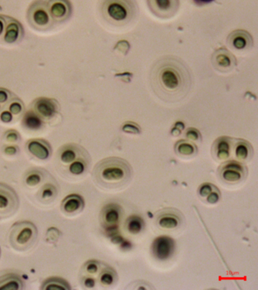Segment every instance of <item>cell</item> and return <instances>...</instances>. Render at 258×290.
Here are the masks:
<instances>
[{
	"mask_svg": "<svg viewBox=\"0 0 258 290\" xmlns=\"http://www.w3.org/2000/svg\"><path fill=\"white\" fill-rule=\"evenodd\" d=\"M151 88L161 101L169 104L182 101L190 92L192 78L187 65L172 55L155 62L149 74Z\"/></svg>",
	"mask_w": 258,
	"mask_h": 290,
	"instance_id": "obj_1",
	"label": "cell"
},
{
	"mask_svg": "<svg viewBox=\"0 0 258 290\" xmlns=\"http://www.w3.org/2000/svg\"><path fill=\"white\" fill-rule=\"evenodd\" d=\"M93 178L102 188L114 190L126 187L132 179V169L129 163L120 157H108L96 164Z\"/></svg>",
	"mask_w": 258,
	"mask_h": 290,
	"instance_id": "obj_2",
	"label": "cell"
},
{
	"mask_svg": "<svg viewBox=\"0 0 258 290\" xmlns=\"http://www.w3.org/2000/svg\"><path fill=\"white\" fill-rule=\"evenodd\" d=\"M99 10L107 23L116 27L129 24L139 15L136 0H100Z\"/></svg>",
	"mask_w": 258,
	"mask_h": 290,
	"instance_id": "obj_3",
	"label": "cell"
},
{
	"mask_svg": "<svg viewBox=\"0 0 258 290\" xmlns=\"http://www.w3.org/2000/svg\"><path fill=\"white\" fill-rule=\"evenodd\" d=\"M36 226L30 221H20L12 225L9 234V241L14 249L25 251L33 246L37 239Z\"/></svg>",
	"mask_w": 258,
	"mask_h": 290,
	"instance_id": "obj_4",
	"label": "cell"
},
{
	"mask_svg": "<svg viewBox=\"0 0 258 290\" xmlns=\"http://www.w3.org/2000/svg\"><path fill=\"white\" fill-rule=\"evenodd\" d=\"M26 18L30 26L37 30H48L55 23L44 0H34L31 2L26 12Z\"/></svg>",
	"mask_w": 258,
	"mask_h": 290,
	"instance_id": "obj_5",
	"label": "cell"
},
{
	"mask_svg": "<svg viewBox=\"0 0 258 290\" xmlns=\"http://www.w3.org/2000/svg\"><path fill=\"white\" fill-rule=\"evenodd\" d=\"M247 175V169L238 160H228L223 163L218 169L220 179L229 185L243 181Z\"/></svg>",
	"mask_w": 258,
	"mask_h": 290,
	"instance_id": "obj_6",
	"label": "cell"
},
{
	"mask_svg": "<svg viewBox=\"0 0 258 290\" xmlns=\"http://www.w3.org/2000/svg\"><path fill=\"white\" fill-rule=\"evenodd\" d=\"M19 199L13 188L0 183V218H8L19 209Z\"/></svg>",
	"mask_w": 258,
	"mask_h": 290,
	"instance_id": "obj_7",
	"label": "cell"
},
{
	"mask_svg": "<svg viewBox=\"0 0 258 290\" xmlns=\"http://www.w3.org/2000/svg\"><path fill=\"white\" fill-rule=\"evenodd\" d=\"M149 10L161 19H169L177 14L180 8V0H147Z\"/></svg>",
	"mask_w": 258,
	"mask_h": 290,
	"instance_id": "obj_8",
	"label": "cell"
},
{
	"mask_svg": "<svg viewBox=\"0 0 258 290\" xmlns=\"http://www.w3.org/2000/svg\"><path fill=\"white\" fill-rule=\"evenodd\" d=\"M211 64L216 71L227 73L236 67L237 59L232 52L223 47L213 51L211 56Z\"/></svg>",
	"mask_w": 258,
	"mask_h": 290,
	"instance_id": "obj_9",
	"label": "cell"
},
{
	"mask_svg": "<svg viewBox=\"0 0 258 290\" xmlns=\"http://www.w3.org/2000/svg\"><path fill=\"white\" fill-rule=\"evenodd\" d=\"M50 16L55 23L65 22L73 11L70 0H44Z\"/></svg>",
	"mask_w": 258,
	"mask_h": 290,
	"instance_id": "obj_10",
	"label": "cell"
},
{
	"mask_svg": "<svg viewBox=\"0 0 258 290\" xmlns=\"http://www.w3.org/2000/svg\"><path fill=\"white\" fill-rule=\"evenodd\" d=\"M122 216V210L119 205L111 203L103 208L101 213L102 224L106 231L112 233L118 228Z\"/></svg>",
	"mask_w": 258,
	"mask_h": 290,
	"instance_id": "obj_11",
	"label": "cell"
},
{
	"mask_svg": "<svg viewBox=\"0 0 258 290\" xmlns=\"http://www.w3.org/2000/svg\"><path fill=\"white\" fill-rule=\"evenodd\" d=\"M175 242L167 236L157 237L153 243L152 250L153 255L158 260L165 261L170 259L174 254Z\"/></svg>",
	"mask_w": 258,
	"mask_h": 290,
	"instance_id": "obj_12",
	"label": "cell"
},
{
	"mask_svg": "<svg viewBox=\"0 0 258 290\" xmlns=\"http://www.w3.org/2000/svg\"><path fill=\"white\" fill-rule=\"evenodd\" d=\"M227 41L230 47L237 51L250 49L254 45L252 35L244 30H234L229 35Z\"/></svg>",
	"mask_w": 258,
	"mask_h": 290,
	"instance_id": "obj_13",
	"label": "cell"
},
{
	"mask_svg": "<svg viewBox=\"0 0 258 290\" xmlns=\"http://www.w3.org/2000/svg\"><path fill=\"white\" fill-rule=\"evenodd\" d=\"M234 140L227 136L218 138L212 146V155L217 161H227L233 149Z\"/></svg>",
	"mask_w": 258,
	"mask_h": 290,
	"instance_id": "obj_14",
	"label": "cell"
},
{
	"mask_svg": "<svg viewBox=\"0 0 258 290\" xmlns=\"http://www.w3.org/2000/svg\"><path fill=\"white\" fill-rule=\"evenodd\" d=\"M26 148L35 157L47 160L51 155V147L48 142L43 139H31L26 143Z\"/></svg>",
	"mask_w": 258,
	"mask_h": 290,
	"instance_id": "obj_15",
	"label": "cell"
},
{
	"mask_svg": "<svg viewBox=\"0 0 258 290\" xmlns=\"http://www.w3.org/2000/svg\"><path fill=\"white\" fill-rule=\"evenodd\" d=\"M34 108L39 115L45 118H51L56 114L58 106L55 100L42 97L34 101Z\"/></svg>",
	"mask_w": 258,
	"mask_h": 290,
	"instance_id": "obj_16",
	"label": "cell"
},
{
	"mask_svg": "<svg viewBox=\"0 0 258 290\" xmlns=\"http://www.w3.org/2000/svg\"><path fill=\"white\" fill-rule=\"evenodd\" d=\"M233 153L236 160L241 163H246L253 155V148L250 143L243 139L234 140Z\"/></svg>",
	"mask_w": 258,
	"mask_h": 290,
	"instance_id": "obj_17",
	"label": "cell"
},
{
	"mask_svg": "<svg viewBox=\"0 0 258 290\" xmlns=\"http://www.w3.org/2000/svg\"><path fill=\"white\" fill-rule=\"evenodd\" d=\"M8 23L5 26V33L4 35V40L7 43H15L19 40L23 28L22 24L14 18L5 16Z\"/></svg>",
	"mask_w": 258,
	"mask_h": 290,
	"instance_id": "obj_18",
	"label": "cell"
},
{
	"mask_svg": "<svg viewBox=\"0 0 258 290\" xmlns=\"http://www.w3.org/2000/svg\"><path fill=\"white\" fill-rule=\"evenodd\" d=\"M84 207V200L78 194H71L66 196L61 203V208L67 213L80 212Z\"/></svg>",
	"mask_w": 258,
	"mask_h": 290,
	"instance_id": "obj_19",
	"label": "cell"
},
{
	"mask_svg": "<svg viewBox=\"0 0 258 290\" xmlns=\"http://www.w3.org/2000/svg\"><path fill=\"white\" fill-rule=\"evenodd\" d=\"M22 289L23 282L17 274H8L0 277V290H20Z\"/></svg>",
	"mask_w": 258,
	"mask_h": 290,
	"instance_id": "obj_20",
	"label": "cell"
},
{
	"mask_svg": "<svg viewBox=\"0 0 258 290\" xmlns=\"http://www.w3.org/2000/svg\"><path fill=\"white\" fill-rule=\"evenodd\" d=\"M181 218L174 212H166L159 216L157 224L164 229H174L179 226Z\"/></svg>",
	"mask_w": 258,
	"mask_h": 290,
	"instance_id": "obj_21",
	"label": "cell"
},
{
	"mask_svg": "<svg viewBox=\"0 0 258 290\" xmlns=\"http://www.w3.org/2000/svg\"><path fill=\"white\" fill-rule=\"evenodd\" d=\"M175 151L177 155L182 157H191L198 152L196 145L187 140H181L175 145Z\"/></svg>",
	"mask_w": 258,
	"mask_h": 290,
	"instance_id": "obj_22",
	"label": "cell"
},
{
	"mask_svg": "<svg viewBox=\"0 0 258 290\" xmlns=\"http://www.w3.org/2000/svg\"><path fill=\"white\" fill-rule=\"evenodd\" d=\"M41 290H70L71 287L66 280L60 277H50L43 283Z\"/></svg>",
	"mask_w": 258,
	"mask_h": 290,
	"instance_id": "obj_23",
	"label": "cell"
},
{
	"mask_svg": "<svg viewBox=\"0 0 258 290\" xmlns=\"http://www.w3.org/2000/svg\"><path fill=\"white\" fill-rule=\"evenodd\" d=\"M23 125L27 129L37 130L43 126V121L38 114L32 111H27L23 117Z\"/></svg>",
	"mask_w": 258,
	"mask_h": 290,
	"instance_id": "obj_24",
	"label": "cell"
},
{
	"mask_svg": "<svg viewBox=\"0 0 258 290\" xmlns=\"http://www.w3.org/2000/svg\"><path fill=\"white\" fill-rule=\"evenodd\" d=\"M79 146L77 145H66L61 147L60 151V160L64 163H71L75 160H78L77 150L79 148Z\"/></svg>",
	"mask_w": 258,
	"mask_h": 290,
	"instance_id": "obj_25",
	"label": "cell"
},
{
	"mask_svg": "<svg viewBox=\"0 0 258 290\" xmlns=\"http://www.w3.org/2000/svg\"><path fill=\"white\" fill-rule=\"evenodd\" d=\"M126 228L129 233L138 234L144 228V221L138 216H132L127 220Z\"/></svg>",
	"mask_w": 258,
	"mask_h": 290,
	"instance_id": "obj_26",
	"label": "cell"
},
{
	"mask_svg": "<svg viewBox=\"0 0 258 290\" xmlns=\"http://www.w3.org/2000/svg\"><path fill=\"white\" fill-rule=\"evenodd\" d=\"M90 157L80 158L70 163L69 171L72 175H80L84 173L88 166V160Z\"/></svg>",
	"mask_w": 258,
	"mask_h": 290,
	"instance_id": "obj_27",
	"label": "cell"
},
{
	"mask_svg": "<svg viewBox=\"0 0 258 290\" xmlns=\"http://www.w3.org/2000/svg\"><path fill=\"white\" fill-rule=\"evenodd\" d=\"M118 276L116 272L111 267H106L101 272L100 276V283L104 286H111L116 282Z\"/></svg>",
	"mask_w": 258,
	"mask_h": 290,
	"instance_id": "obj_28",
	"label": "cell"
},
{
	"mask_svg": "<svg viewBox=\"0 0 258 290\" xmlns=\"http://www.w3.org/2000/svg\"><path fill=\"white\" fill-rule=\"evenodd\" d=\"M41 179V175L39 173L38 171H33L26 175L25 182L28 186L33 187L40 184Z\"/></svg>",
	"mask_w": 258,
	"mask_h": 290,
	"instance_id": "obj_29",
	"label": "cell"
},
{
	"mask_svg": "<svg viewBox=\"0 0 258 290\" xmlns=\"http://www.w3.org/2000/svg\"><path fill=\"white\" fill-rule=\"evenodd\" d=\"M56 194V189L52 185H46L42 188L41 196L43 199H50Z\"/></svg>",
	"mask_w": 258,
	"mask_h": 290,
	"instance_id": "obj_30",
	"label": "cell"
},
{
	"mask_svg": "<svg viewBox=\"0 0 258 290\" xmlns=\"http://www.w3.org/2000/svg\"><path fill=\"white\" fill-rule=\"evenodd\" d=\"M99 262L97 261H88L85 265V270L89 274H96L99 270Z\"/></svg>",
	"mask_w": 258,
	"mask_h": 290,
	"instance_id": "obj_31",
	"label": "cell"
},
{
	"mask_svg": "<svg viewBox=\"0 0 258 290\" xmlns=\"http://www.w3.org/2000/svg\"><path fill=\"white\" fill-rule=\"evenodd\" d=\"M213 188H214V187H213V185H210V184H203V185H201V186L199 187V195H200L201 196H202V197H206V196H208V195L213 192Z\"/></svg>",
	"mask_w": 258,
	"mask_h": 290,
	"instance_id": "obj_32",
	"label": "cell"
},
{
	"mask_svg": "<svg viewBox=\"0 0 258 290\" xmlns=\"http://www.w3.org/2000/svg\"><path fill=\"white\" fill-rule=\"evenodd\" d=\"M185 136L188 139L191 141H199L201 139V135L197 129L194 128H189L186 130Z\"/></svg>",
	"mask_w": 258,
	"mask_h": 290,
	"instance_id": "obj_33",
	"label": "cell"
},
{
	"mask_svg": "<svg viewBox=\"0 0 258 290\" xmlns=\"http://www.w3.org/2000/svg\"><path fill=\"white\" fill-rule=\"evenodd\" d=\"M22 104L19 101H13L9 105V111L14 115H18L22 111Z\"/></svg>",
	"mask_w": 258,
	"mask_h": 290,
	"instance_id": "obj_34",
	"label": "cell"
},
{
	"mask_svg": "<svg viewBox=\"0 0 258 290\" xmlns=\"http://www.w3.org/2000/svg\"><path fill=\"white\" fill-rule=\"evenodd\" d=\"M132 122H129V123L125 124L123 127V131L126 132H129V133L133 134H139L140 132V129L138 125H134V126L132 125Z\"/></svg>",
	"mask_w": 258,
	"mask_h": 290,
	"instance_id": "obj_35",
	"label": "cell"
},
{
	"mask_svg": "<svg viewBox=\"0 0 258 290\" xmlns=\"http://www.w3.org/2000/svg\"><path fill=\"white\" fill-rule=\"evenodd\" d=\"M220 200V193L219 192H212L207 196V201L210 204H215Z\"/></svg>",
	"mask_w": 258,
	"mask_h": 290,
	"instance_id": "obj_36",
	"label": "cell"
},
{
	"mask_svg": "<svg viewBox=\"0 0 258 290\" xmlns=\"http://www.w3.org/2000/svg\"><path fill=\"white\" fill-rule=\"evenodd\" d=\"M0 119L3 122H10L13 119V116L10 111H4L0 114Z\"/></svg>",
	"mask_w": 258,
	"mask_h": 290,
	"instance_id": "obj_37",
	"label": "cell"
},
{
	"mask_svg": "<svg viewBox=\"0 0 258 290\" xmlns=\"http://www.w3.org/2000/svg\"><path fill=\"white\" fill-rule=\"evenodd\" d=\"M83 285L86 287V288L92 289L96 286V280L93 277H86L83 280Z\"/></svg>",
	"mask_w": 258,
	"mask_h": 290,
	"instance_id": "obj_38",
	"label": "cell"
},
{
	"mask_svg": "<svg viewBox=\"0 0 258 290\" xmlns=\"http://www.w3.org/2000/svg\"><path fill=\"white\" fill-rule=\"evenodd\" d=\"M9 98V93L6 89H0V103H5Z\"/></svg>",
	"mask_w": 258,
	"mask_h": 290,
	"instance_id": "obj_39",
	"label": "cell"
},
{
	"mask_svg": "<svg viewBox=\"0 0 258 290\" xmlns=\"http://www.w3.org/2000/svg\"><path fill=\"white\" fill-rule=\"evenodd\" d=\"M6 139L8 142H16L18 139H19V135H18V133L15 131H9L6 134Z\"/></svg>",
	"mask_w": 258,
	"mask_h": 290,
	"instance_id": "obj_40",
	"label": "cell"
},
{
	"mask_svg": "<svg viewBox=\"0 0 258 290\" xmlns=\"http://www.w3.org/2000/svg\"><path fill=\"white\" fill-rule=\"evenodd\" d=\"M5 153L8 155H14L17 153V148L14 146H9L5 149Z\"/></svg>",
	"mask_w": 258,
	"mask_h": 290,
	"instance_id": "obj_41",
	"label": "cell"
},
{
	"mask_svg": "<svg viewBox=\"0 0 258 290\" xmlns=\"http://www.w3.org/2000/svg\"><path fill=\"white\" fill-rule=\"evenodd\" d=\"M5 18L4 16H0V36L2 34L5 30Z\"/></svg>",
	"mask_w": 258,
	"mask_h": 290,
	"instance_id": "obj_42",
	"label": "cell"
},
{
	"mask_svg": "<svg viewBox=\"0 0 258 290\" xmlns=\"http://www.w3.org/2000/svg\"><path fill=\"white\" fill-rule=\"evenodd\" d=\"M213 1H214V0H194L195 3L197 4L198 5H207V4L210 3Z\"/></svg>",
	"mask_w": 258,
	"mask_h": 290,
	"instance_id": "obj_43",
	"label": "cell"
},
{
	"mask_svg": "<svg viewBox=\"0 0 258 290\" xmlns=\"http://www.w3.org/2000/svg\"><path fill=\"white\" fill-rule=\"evenodd\" d=\"M0 256H1V250H0Z\"/></svg>",
	"mask_w": 258,
	"mask_h": 290,
	"instance_id": "obj_44",
	"label": "cell"
},
{
	"mask_svg": "<svg viewBox=\"0 0 258 290\" xmlns=\"http://www.w3.org/2000/svg\"><path fill=\"white\" fill-rule=\"evenodd\" d=\"M0 107H1V105H0Z\"/></svg>",
	"mask_w": 258,
	"mask_h": 290,
	"instance_id": "obj_45",
	"label": "cell"
}]
</instances>
